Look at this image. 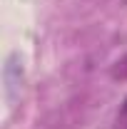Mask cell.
Segmentation results:
<instances>
[{"mask_svg": "<svg viewBox=\"0 0 127 129\" xmlns=\"http://www.w3.org/2000/svg\"><path fill=\"white\" fill-rule=\"evenodd\" d=\"M120 64V75L127 77V60H122ZM115 129H127V99L122 102V107H120V112H117V119H115Z\"/></svg>", "mask_w": 127, "mask_h": 129, "instance_id": "6da1fadb", "label": "cell"}]
</instances>
